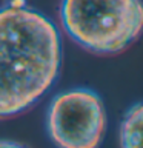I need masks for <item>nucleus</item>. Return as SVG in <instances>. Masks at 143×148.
<instances>
[{
    "label": "nucleus",
    "mask_w": 143,
    "mask_h": 148,
    "mask_svg": "<svg viewBox=\"0 0 143 148\" xmlns=\"http://www.w3.org/2000/svg\"><path fill=\"white\" fill-rule=\"evenodd\" d=\"M62 40L57 26L26 0L0 6V120L31 108L57 80Z\"/></svg>",
    "instance_id": "nucleus-1"
},
{
    "label": "nucleus",
    "mask_w": 143,
    "mask_h": 148,
    "mask_svg": "<svg viewBox=\"0 0 143 148\" xmlns=\"http://www.w3.org/2000/svg\"><path fill=\"white\" fill-rule=\"evenodd\" d=\"M66 34L91 53L115 54L143 32L142 0H62Z\"/></svg>",
    "instance_id": "nucleus-2"
},
{
    "label": "nucleus",
    "mask_w": 143,
    "mask_h": 148,
    "mask_svg": "<svg viewBox=\"0 0 143 148\" xmlns=\"http://www.w3.org/2000/svg\"><path fill=\"white\" fill-rule=\"evenodd\" d=\"M106 127L100 96L89 88H74L51 100L46 128L55 145L63 148H94L101 142Z\"/></svg>",
    "instance_id": "nucleus-3"
},
{
    "label": "nucleus",
    "mask_w": 143,
    "mask_h": 148,
    "mask_svg": "<svg viewBox=\"0 0 143 148\" xmlns=\"http://www.w3.org/2000/svg\"><path fill=\"white\" fill-rule=\"evenodd\" d=\"M120 143L125 148L143 147V102L126 111L120 125Z\"/></svg>",
    "instance_id": "nucleus-4"
},
{
    "label": "nucleus",
    "mask_w": 143,
    "mask_h": 148,
    "mask_svg": "<svg viewBox=\"0 0 143 148\" xmlns=\"http://www.w3.org/2000/svg\"><path fill=\"white\" fill-rule=\"evenodd\" d=\"M20 143L17 142H8V140H0V147H18Z\"/></svg>",
    "instance_id": "nucleus-5"
}]
</instances>
